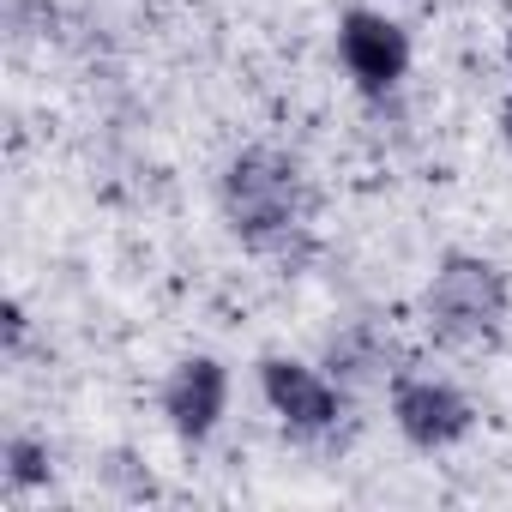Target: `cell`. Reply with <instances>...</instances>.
Wrapping results in <instances>:
<instances>
[{"label": "cell", "instance_id": "obj_1", "mask_svg": "<svg viewBox=\"0 0 512 512\" xmlns=\"http://www.w3.org/2000/svg\"><path fill=\"white\" fill-rule=\"evenodd\" d=\"M229 217L235 229L253 241V247H272V241H290L302 229V169L278 151H247L229 163Z\"/></svg>", "mask_w": 512, "mask_h": 512}, {"label": "cell", "instance_id": "obj_2", "mask_svg": "<svg viewBox=\"0 0 512 512\" xmlns=\"http://www.w3.org/2000/svg\"><path fill=\"white\" fill-rule=\"evenodd\" d=\"M428 314L452 344H482L506 320V278L488 260H446L428 290Z\"/></svg>", "mask_w": 512, "mask_h": 512}, {"label": "cell", "instance_id": "obj_3", "mask_svg": "<svg viewBox=\"0 0 512 512\" xmlns=\"http://www.w3.org/2000/svg\"><path fill=\"white\" fill-rule=\"evenodd\" d=\"M344 61L350 73L368 85V91H386L392 79H404L410 67V43L392 19H374V13H350L344 19Z\"/></svg>", "mask_w": 512, "mask_h": 512}, {"label": "cell", "instance_id": "obj_4", "mask_svg": "<svg viewBox=\"0 0 512 512\" xmlns=\"http://www.w3.org/2000/svg\"><path fill=\"white\" fill-rule=\"evenodd\" d=\"M392 416H398V428H404L416 446H452V440L470 428V404H464L452 386H434V380L398 386Z\"/></svg>", "mask_w": 512, "mask_h": 512}, {"label": "cell", "instance_id": "obj_5", "mask_svg": "<svg viewBox=\"0 0 512 512\" xmlns=\"http://www.w3.org/2000/svg\"><path fill=\"white\" fill-rule=\"evenodd\" d=\"M266 398H272V410L290 422V428H332L338 422V398H332V386L314 374V368H302V362H284V356H272L266 362Z\"/></svg>", "mask_w": 512, "mask_h": 512}, {"label": "cell", "instance_id": "obj_6", "mask_svg": "<svg viewBox=\"0 0 512 512\" xmlns=\"http://www.w3.org/2000/svg\"><path fill=\"white\" fill-rule=\"evenodd\" d=\"M163 410H169V422H175L187 440H205L211 422L223 416V368H217L211 356L181 362L175 380H169V392H163Z\"/></svg>", "mask_w": 512, "mask_h": 512}, {"label": "cell", "instance_id": "obj_7", "mask_svg": "<svg viewBox=\"0 0 512 512\" xmlns=\"http://www.w3.org/2000/svg\"><path fill=\"white\" fill-rule=\"evenodd\" d=\"M7 458H13V482H43V476H49V458H43L31 440H13Z\"/></svg>", "mask_w": 512, "mask_h": 512}, {"label": "cell", "instance_id": "obj_8", "mask_svg": "<svg viewBox=\"0 0 512 512\" xmlns=\"http://www.w3.org/2000/svg\"><path fill=\"white\" fill-rule=\"evenodd\" d=\"M500 127H506V139H512V103H506V109H500Z\"/></svg>", "mask_w": 512, "mask_h": 512}]
</instances>
